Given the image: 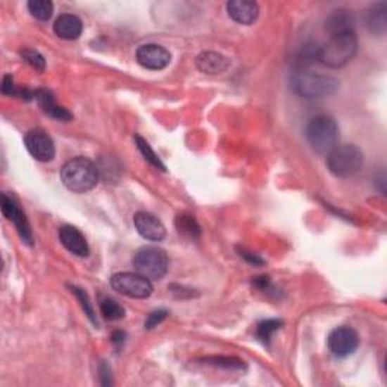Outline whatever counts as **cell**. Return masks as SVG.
I'll list each match as a JSON object with an SVG mask.
<instances>
[{
  "mask_svg": "<svg viewBox=\"0 0 387 387\" xmlns=\"http://www.w3.org/2000/svg\"><path fill=\"white\" fill-rule=\"evenodd\" d=\"M325 27H327L331 35L348 32V30H354V17L346 9H338V11H333V14L325 20Z\"/></svg>",
  "mask_w": 387,
  "mask_h": 387,
  "instance_id": "d6986e66",
  "label": "cell"
},
{
  "mask_svg": "<svg viewBox=\"0 0 387 387\" xmlns=\"http://www.w3.org/2000/svg\"><path fill=\"white\" fill-rule=\"evenodd\" d=\"M291 87L293 93L305 100H319L333 96L339 89L338 79L327 75L315 73L309 70H300L291 77Z\"/></svg>",
  "mask_w": 387,
  "mask_h": 387,
  "instance_id": "6da1fadb",
  "label": "cell"
},
{
  "mask_svg": "<svg viewBox=\"0 0 387 387\" xmlns=\"http://www.w3.org/2000/svg\"><path fill=\"white\" fill-rule=\"evenodd\" d=\"M176 227L182 236L189 239H198L201 229L198 226L197 220L191 215H180L176 220Z\"/></svg>",
  "mask_w": 387,
  "mask_h": 387,
  "instance_id": "ffe728a7",
  "label": "cell"
},
{
  "mask_svg": "<svg viewBox=\"0 0 387 387\" xmlns=\"http://www.w3.org/2000/svg\"><path fill=\"white\" fill-rule=\"evenodd\" d=\"M59 241L63 246L79 258H87L89 254V247L85 236L73 226H63L59 229Z\"/></svg>",
  "mask_w": 387,
  "mask_h": 387,
  "instance_id": "4fadbf2b",
  "label": "cell"
},
{
  "mask_svg": "<svg viewBox=\"0 0 387 387\" xmlns=\"http://www.w3.org/2000/svg\"><path fill=\"white\" fill-rule=\"evenodd\" d=\"M203 362H205L206 364L215 366V368H222V369H243L246 368V363H243L242 360H239L236 357H222V355H220V357L203 359Z\"/></svg>",
  "mask_w": 387,
  "mask_h": 387,
  "instance_id": "d4e9b609",
  "label": "cell"
},
{
  "mask_svg": "<svg viewBox=\"0 0 387 387\" xmlns=\"http://www.w3.org/2000/svg\"><path fill=\"white\" fill-rule=\"evenodd\" d=\"M2 93H4L5 96H26L27 99H30V94H27L26 91H23V89H17V88H15L14 80H13V77L9 76V75H6V76L4 77Z\"/></svg>",
  "mask_w": 387,
  "mask_h": 387,
  "instance_id": "83f0119b",
  "label": "cell"
},
{
  "mask_svg": "<svg viewBox=\"0 0 387 387\" xmlns=\"http://www.w3.org/2000/svg\"><path fill=\"white\" fill-rule=\"evenodd\" d=\"M135 141H137V146H138L139 151L142 153V156H144L153 167L159 168L160 171H165V165L162 164L160 159H159V156L156 155L155 151H153V148L150 147L148 142H147L144 138H141L139 135L135 137Z\"/></svg>",
  "mask_w": 387,
  "mask_h": 387,
  "instance_id": "cb8c5ba5",
  "label": "cell"
},
{
  "mask_svg": "<svg viewBox=\"0 0 387 387\" xmlns=\"http://www.w3.org/2000/svg\"><path fill=\"white\" fill-rule=\"evenodd\" d=\"M227 13L239 25H251L259 17V5L251 0H231L227 4Z\"/></svg>",
  "mask_w": 387,
  "mask_h": 387,
  "instance_id": "5bb4252c",
  "label": "cell"
},
{
  "mask_svg": "<svg viewBox=\"0 0 387 387\" xmlns=\"http://www.w3.org/2000/svg\"><path fill=\"white\" fill-rule=\"evenodd\" d=\"M197 68L205 75H221L230 67V61L218 52H203L197 56Z\"/></svg>",
  "mask_w": 387,
  "mask_h": 387,
  "instance_id": "2e32d148",
  "label": "cell"
},
{
  "mask_svg": "<svg viewBox=\"0 0 387 387\" xmlns=\"http://www.w3.org/2000/svg\"><path fill=\"white\" fill-rule=\"evenodd\" d=\"M283 327V321L280 319H268V321H263L258 325L256 329V336L258 339L263 343H269L274 333H277L280 329Z\"/></svg>",
  "mask_w": 387,
  "mask_h": 387,
  "instance_id": "7402d4cb",
  "label": "cell"
},
{
  "mask_svg": "<svg viewBox=\"0 0 387 387\" xmlns=\"http://www.w3.org/2000/svg\"><path fill=\"white\" fill-rule=\"evenodd\" d=\"M329 350L336 357H348L355 350L359 348L360 338L359 333L351 327H338L334 329L329 336Z\"/></svg>",
  "mask_w": 387,
  "mask_h": 387,
  "instance_id": "ba28073f",
  "label": "cell"
},
{
  "mask_svg": "<svg viewBox=\"0 0 387 387\" xmlns=\"http://www.w3.org/2000/svg\"><path fill=\"white\" fill-rule=\"evenodd\" d=\"M25 146L27 151L39 162H49L55 158V142L44 130L34 129L26 134Z\"/></svg>",
  "mask_w": 387,
  "mask_h": 387,
  "instance_id": "9c48e42d",
  "label": "cell"
},
{
  "mask_svg": "<svg viewBox=\"0 0 387 387\" xmlns=\"http://www.w3.org/2000/svg\"><path fill=\"white\" fill-rule=\"evenodd\" d=\"M71 292H73L76 295V297H77V300L80 301V305H82V309L85 310V315L91 319V322H93L94 325H97V319H96V315H94L93 304H91V301H89L88 293L84 289L76 288V286H71Z\"/></svg>",
  "mask_w": 387,
  "mask_h": 387,
  "instance_id": "4316f807",
  "label": "cell"
},
{
  "mask_svg": "<svg viewBox=\"0 0 387 387\" xmlns=\"http://www.w3.org/2000/svg\"><path fill=\"white\" fill-rule=\"evenodd\" d=\"M366 25L374 35H384L387 29V4L380 2L372 5L366 17Z\"/></svg>",
  "mask_w": 387,
  "mask_h": 387,
  "instance_id": "ac0fdd59",
  "label": "cell"
},
{
  "mask_svg": "<svg viewBox=\"0 0 387 387\" xmlns=\"http://www.w3.org/2000/svg\"><path fill=\"white\" fill-rule=\"evenodd\" d=\"M137 61L147 70H164L170 64L171 55L164 46L144 44L137 50Z\"/></svg>",
  "mask_w": 387,
  "mask_h": 387,
  "instance_id": "8fae6325",
  "label": "cell"
},
{
  "mask_svg": "<svg viewBox=\"0 0 387 387\" xmlns=\"http://www.w3.org/2000/svg\"><path fill=\"white\" fill-rule=\"evenodd\" d=\"M61 180L71 192L84 194L97 185L99 168L93 160L77 156L65 162V165L61 168Z\"/></svg>",
  "mask_w": 387,
  "mask_h": 387,
  "instance_id": "3957f363",
  "label": "cell"
},
{
  "mask_svg": "<svg viewBox=\"0 0 387 387\" xmlns=\"http://www.w3.org/2000/svg\"><path fill=\"white\" fill-rule=\"evenodd\" d=\"M135 229L139 235L151 242H159L165 238V227L155 215L148 212H138L134 217Z\"/></svg>",
  "mask_w": 387,
  "mask_h": 387,
  "instance_id": "7c38bea8",
  "label": "cell"
},
{
  "mask_svg": "<svg viewBox=\"0 0 387 387\" xmlns=\"http://www.w3.org/2000/svg\"><path fill=\"white\" fill-rule=\"evenodd\" d=\"M34 97L37 99L39 108H42L46 114L52 118L59 120V121H70L71 118H73V115H71L65 108L56 105L55 97L52 93H50V91L38 89L37 93H34Z\"/></svg>",
  "mask_w": 387,
  "mask_h": 387,
  "instance_id": "e0dca14e",
  "label": "cell"
},
{
  "mask_svg": "<svg viewBox=\"0 0 387 387\" xmlns=\"http://www.w3.org/2000/svg\"><path fill=\"white\" fill-rule=\"evenodd\" d=\"M357 37L354 30L334 34L324 46H319L318 63L329 68H341L346 65L357 53Z\"/></svg>",
  "mask_w": 387,
  "mask_h": 387,
  "instance_id": "7a4b0ae2",
  "label": "cell"
},
{
  "mask_svg": "<svg viewBox=\"0 0 387 387\" xmlns=\"http://www.w3.org/2000/svg\"><path fill=\"white\" fill-rule=\"evenodd\" d=\"M364 164L363 151L353 144L336 146L327 155V167L333 176L350 179L357 175Z\"/></svg>",
  "mask_w": 387,
  "mask_h": 387,
  "instance_id": "5b68a950",
  "label": "cell"
},
{
  "mask_svg": "<svg viewBox=\"0 0 387 387\" xmlns=\"http://www.w3.org/2000/svg\"><path fill=\"white\" fill-rule=\"evenodd\" d=\"M168 317V312L167 310H156L148 315V318L146 319V329H155L158 327V325L164 321L165 318Z\"/></svg>",
  "mask_w": 387,
  "mask_h": 387,
  "instance_id": "f1b7e54d",
  "label": "cell"
},
{
  "mask_svg": "<svg viewBox=\"0 0 387 387\" xmlns=\"http://www.w3.org/2000/svg\"><path fill=\"white\" fill-rule=\"evenodd\" d=\"M27 9L37 20L47 22L53 14V4L50 0H30L27 4Z\"/></svg>",
  "mask_w": 387,
  "mask_h": 387,
  "instance_id": "44dd1931",
  "label": "cell"
},
{
  "mask_svg": "<svg viewBox=\"0 0 387 387\" xmlns=\"http://www.w3.org/2000/svg\"><path fill=\"white\" fill-rule=\"evenodd\" d=\"M125 338H126V334L123 331H115L114 334H112V342H114L115 345H121L125 342Z\"/></svg>",
  "mask_w": 387,
  "mask_h": 387,
  "instance_id": "1f68e13d",
  "label": "cell"
},
{
  "mask_svg": "<svg viewBox=\"0 0 387 387\" xmlns=\"http://www.w3.org/2000/svg\"><path fill=\"white\" fill-rule=\"evenodd\" d=\"M2 212L9 221L14 222L20 238H22L26 243H29V246H32L34 238H32V230H30L27 218L23 213V210L17 205V201L11 197H8L6 194H2Z\"/></svg>",
  "mask_w": 387,
  "mask_h": 387,
  "instance_id": "30bf717a",
  "label": "cell"
},
{
  "mask_svg": "<svg viewBox=\"0 0 387 387\" xmlns=\"http://www.w3.org/2000/svg\"><path fill=\"white\" fill-rule=\"evenodd\" d=\"M53 30L61 39L73 42V39H77L80 35H82L84 23L82 20L75 14H63L56 18Z\"/></svg>",
  "mask_w": 387,
  "mask_h": 387,
  "instance_id": "9a60e30c",
  "label": "cell"
},
{
  "mask_svg": "<svg viewBox=\"0 0 387 387\" xmlns=\"http://www.w3.org/2000/svg\"><path fill=\"white\" fill-rule=\"evenodd\" d=\"M374 182H375V185L379 186L380 192L384 196V194H386V175H384V171H383V170L379 172V175H376V176L374 177Z\"/></svg>",
  "mask_w": 387,
  "mask_h": 387,
  "instance_id": "4dcf8cb0",
  "label": "cell"
},
{
  "mask_svg": "<svg viewBox=\"0 0 387 387\" xmlns=\"http://www.w3.org/2000/svg\"><path fill=\"white\" fill-rule=\"evenodd\" d=\"M110 286L118 293L127 298L144 300L148 298L153 292V284L148 279L141 274L134 272H118L110 277Z\"/></svg>",
  "mask_w": 387,
  "mask_h": 387,
  "instance_id": "52a82bcc",
  "label": "cell"
},
{
  "mask_svg": "<svg viewBox=\"0 0 387 387\" xmlns=\"http://www.w3.org/2000/svg\"><path fill=\"white\" fill-rule=\"evenodd\" d=\"M20 55H22V58L26 61V63L30 67H34L37 71H44L46 70V59L42 53L37 52V50L30 49V47H25V49H22Z\"/></svg>",
  "mask_w": 387,
  "mask_h": 387,
  "instance_id": "484cf974",
  "label": "cell"
},
{
  "mask_svg": "<svg viewBox=\"0 0 387 387\" xmlns=\"http://www.w3.org/2000/svg\"><path fill=\"white\" fill-rule=\"evenodd\" d=\"M241 258H243L251 265H263V259H260L258 254L246 251V250H241Z\"/></svg>",
  "mask_w": 387,
  "mask_h": 387,
  "instance_id": "f546056e",
  "label": "cell"
},
{
  "mask_svg": "<svg viewBox=\"0 0 387 387\" xmlns=\"http://www.w3.org/2000/svg\"><path fill=\"white\" fill-rule=\"evenodd\" d=\"M305 137H307L310 147L318 155H329L338 146L339 126L333 117L318 115L309 121L305 127Z\"/></svg>",
  "mask_w": 387,
  "mask_h": 387,
  "instance_id": "277c9868",
  "label": "cell"
},
{
  "mask_svg": "<svg viewBox=\"0 0 387 387\" xmlns=\"http://www.w3.org/2000/svg\"><path fill=\"white\" fill-rule=\"evenodd\" d=\"M100 312L108 321H118L125 318V309L112 298H103L100 303Z\"/></svg>",
  "mask_w": 387,
  "mask_h": 387,
  "instance_id": "603a6c76",
  "label": "cell"
},
{
  "mask_svg": "<svg viewBox=\"0 0 387 387\" xmlns=\"http://www.w3.org/2000/svg\"><path fill=\"white\" fill-rule=\"evenodd\" d=\"M134 267L142 277L148 280H160L168 272L170 260L167 253L162 248L144 247L135 254Z\"/></svg>",
  "mask_w": 387,
  "mask_h": 387,
  "instance_id": "8992f818",
  "label": "cell"
}]
</instances>
